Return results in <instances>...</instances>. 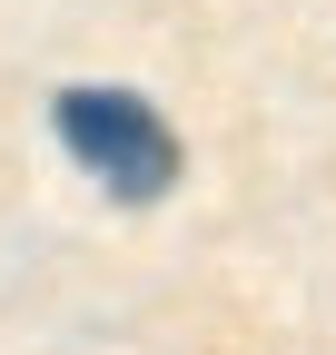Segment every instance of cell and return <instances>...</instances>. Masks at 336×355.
<instances>
[{
    "instance_id": "1",
    "label": "cell",
    "mask_w": 336,
    "mask_h": 355,
    "mask_svg": "<svg viewBox=\"0 0 336 355\" xmlns=\"http://www.w3.org/2000/svg\"><path fill=\"white\" fill-rule=\"evenodd\" d=\"M60 148L99 178V188H119L129 207L168 198V178H178V139H168V119L139 99V89H60Z\"/></svg>"
}]
</instances>
